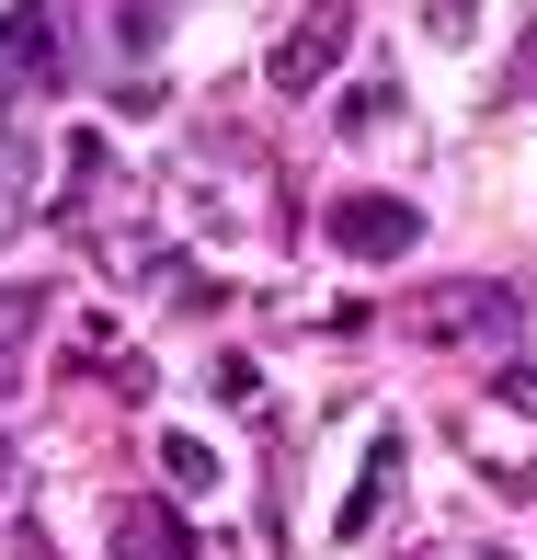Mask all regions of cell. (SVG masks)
Segmentation results:
<instances>
[{
  "mask_svg": "<svg viewBox=\"0 0 537 560\" xmlns=\"http://www.w3.org/2000/svg\"><path fill=\"white\" fill-rule=\"evenodd\" d=\"M320 241L343 252V264H400V252L423 241V207H400V195H331Z\"/></svg>",
  "mask_w": 537,
  "mask_h": 560,
  "instance_id": "1",
  "label": "cell"
},
{
  "mask_svg": "<svg viewBox=\"0 0 537 560\" xmlns=\"http://www.w3.org/2000/svg\"><path fill=\"white\" fill-rule=\"evenodd\" d=\"M115 549H126V560H195L184 515H161V503H126V515H115Z\"/></svg>",
  "mask_w": 537,
  "mask_h": 560,
  "instance_id": "5",
  "label": "cell"
},
{
  "mask_svg": "<svg viewBox=\"0 0 537 560\" xmlns=\"http://www.w3.org/2000/svg\"><path fill=\"white\" fill-rule=\"evenodd\" d=\"M0 58L46 69V58H58V12H0Z\"/></svg>",
  "mask_w": 537,
  "mask_h": 560,
  "instance_id": "6",
  "label": "cell"
},
{
  "mask_svg": "<svg viewBox=\"0 0 537 560\" xmlns=\"http://www.w3.org/2000/svg\"><path fill=\"white\" fill-rule=\"evenodd\" d=\"M343 46H354V12H343V0H310V12H297V35L275 46V92L331 81V58H343Z\"/></svg>",
  "mask_w": 537,
  "mask_h": 560,
  "instance_id": "3",
  "label": "cell"
},
{
  "mask_svg": "<svg viewBox=\"0 0 537 560\" xmlns=\"http://www.w3.org/2000/svg\"><path fill=\"white\" fill-rule=\"evenodd\" d=\"M389 492H400V435H377V446H366V480L343 492V538H366V526L389 515Z\"/></svg>",
  "mask_w": 537,
  "mask_h": 560,
  "instance_id": "4",
  "label": "cell"
},
{
  "mask_svg": "<svg viewBox=\"0 0 537 560\" xmlns=\"http://www.w3.org/2000/svg\"><path fill=\"white\" fill-rule=\"evenodd\" d=\"M526 298L515 287H434L423 298V343H515Z\"/></svg>",
  "mask_w": 537,
  "mask_h": 560,
  "instance_id": "2",
  "label": "cell"
},
{
  "mask_svg": "<svg viewBox=\"0 0 537 560\" xmlns=\"http://www.w3.org/2000/svg\"><path fill=\"white\" fill-rule=\"evenodd\" d=\"M434 35H469V0H434Z\"/></svg>",
  "mask_w": 537,
  "mask_h": 560,
  "instance_id": "9",
  "label": "cell"
},
{
  "mask_svg": "<svg viewBox=\"0 0 537 560\" xmlns=\"http://www.w3.org/2000/svg\"><path fill=\"white\" fill-rule=\"evenodd\" d=\"M0 469H12V446H0Z\"/></svg>",
  "mask_w": 537,
  "mask_h": 560,
  "instance_id": "10",
  "label": "cell"
},
{
  "mask_svg": "<svg viewBox=\"0 0 537 560\" xmlns=\"http://www.w3.org/2000/svg\"><path fill=\"white\" fill-rule=\"evenodd\" d=\"M172 492H218V457L195 446V435H172Z\"/></svg>",
  "mask_w": 537,
  "mask_h": 560,
  "instance_id": "7",
  "label": "cell"
},
{
  "mask_svg": "<svg viewBox=\"0 0 537 560\" xmlns=\"http://www.w3.org/2000/svg\"><path fill=\"white\" fill-rule=\"evenodd\" d=\"M492 400H503V412H526V423H537V366H492Z\"/></svg>",
  "mask_w": 537,
  "mask_h": 560,
  "instance_id": "8",
  "label": "cell"
}]
</instances>
